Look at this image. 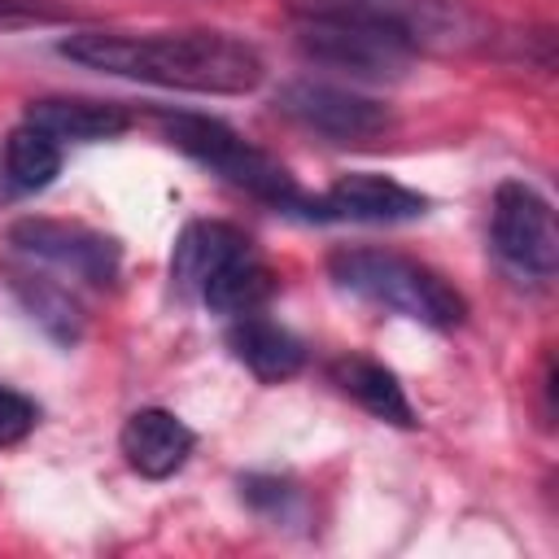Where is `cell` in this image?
<instances>
[{"mask_svg":"<svg viewBox=\"0 0 559 559\" xmlns=\"http://www.w3.org/2000/svg\"><path fill=\"white\" fill-rule=\"evenodd\" d=\"M4 170H9V183H13L17 192H39V188H48L52 175L61 170V144H57L48 131L22 122V127L9 135V144H4Z\"/></svg>","mask_w":559,"mask_h":559,"instance_id":"e0dca14e","label":"cell"},{"mask_svg":"<svg viewBox=\"0 0 559 559\" xmlns=\"http://www.w3.org/2000/svg\"><path fill=\"white\" fill-rule=\"evenodd\" d=\"M332 380L362 411H371L376 419L397 424V428L415 424V411H411V402H406V393H402V384H397V376L389 367H380L371 358H341V362H332Z\"/></svg>","mask_w":559,"mask_h":559,"instance_id":"2e32d148","label":"cell"},{"mask_svg":"<svg viewBox=\"0 0 559 559\" xmlns=\"http://www.w3.org/2000/svg\"><path fill=\"white\" fill-rule=\"evenodd\" d=\"M297 44L319 66L345 70L354 79H380V83L402 79L406 66L415 61V48H406L402 39L345 17H297Z\"/></svg>","mask_w":559,"mask_h":559,"instance_id":"5b68a950","label":"cell"},{"mask_svg":"<svg viewBox=\"0 0 559 559\" xmlns=\"http://www.w3.org/2000/svg\"><path fill=\"white\" fill-rule=\"evenodd\" d=\"M227 345H231V354H236L258 380H288V376H297V371L306 367V349H301V341H297L288 328L262 319L258 310L231 319V328H227Z\"/></svg>","mask_w":559,"mask_h":559,"instance_id":"7c38bea8","label":"cell"},{"mask_svg":"<svg viewBox=\"0 0 559 559\" xmlns=\"http://www.w3.org/2000/svg\"><path fill=\"white\" fill-rule=\"evenodd\" d=\"M428 210V201L389 179V175H371V170H358V175H341L323 201H314V214L319 218H349V223H406V218H419Z\"/></svg>","mask_w":559,"mask_h":559,"instance_id":"9c48e42d","label":"cell"},{"mask_svg":"<svg viewBox=\"0 0 559 559\" xmlns=\"http://www.w3.org/2000/svg\"><path fill=\"white\" fill-rule=\"evenodd\" d=\"M4 280L13 288V297L26 306V314L57 341V345H74L83 336V306L74 301L70 288H61L57 280L39 275L26 262H4Z\"/></svg>","mask_w":559,"mask_h":559,"instance_id":"5bb4252c","label":"cell"},{"mask_svg":"<svg viewBox=\"0 0 559 559\" xmlns=\"http://www.w3.org/2000/svg\"><path fill=\"white\" fill-rule=\"evenodd\" d=\"M332 280L384 310H397L428 328H454L467 314L463 293L441 280L432 266L393 253V249H336L328 258Z\"/></svg>","mask_w":559,"mask_h":559,"instance_id":"7a4b0ae2","label":"cell"},{"mask_svg":"<svg viewBox=\"0 0 559 559\" xmlns=\"http://www.w3.org/2000/svg\"><path fill=\"white\" fill-rule=\"evenodd\" d=\"M249 249H253V240L240 227H231V223H192V227H183V236L175 245L170 271H175V280H179L183 293L201 297L205 280L214 271H223L231 258L249 253Z\"/></svg>","mask_w":559,"mask_h":559,"instance_id":"4fadbf2b","label":"cell"},{"mask_svg":"<svg viewBox=\"0 0 559 559\" xmlns=\"http://www.w3.org/2000/svg\"><path fill=\"white\" fill-rule=\"evenodd\" d=\"M9 245L22 258H39L74 280H87L96 288L118 280V245L92 227L79 223H52V218H22L9 231Z\"/></svg>","mask_w":559,"mask_h":559,"instance_id":"ba28073f","label":"cell"},{"mask_svg":"<svg viewBox=\"0 0 559 559\" xmlns=\"http://www.w3.org/2000/svg\"><path fill=\"white\" fill-rule=\"evenodd\" d=\"M61 57L157 83V87H183V92H253L262 83V57L223 31H175V35H118V31H83L61 39Z\"/></svg>","mask_w":559,"mask_h":559,"instance_id":"6da1fadb","label":"cell"},{"mask_svg":"<svg viewBox=\"0 0 559 559\" xmlns=\"http://www.w3.org/2000/svg\"><path fill=\"white\" fill-rule=\"evenodd\" d=\"M293 13L362 22L415 52H445L476 39V17L459 0H293Z\"/></svg>","mask_w":559,"mask_h":559,"instance_id":"277c9868","label":"cell"},{"mask_svg":"<svg viewBox=\"0 0 559 559\" xmlns=\"http://www.w3.org/2000/svg\"><path fill=\"white\" fill-rule=\"evenodd\" d=\"M35 419H39V406H35L26 393L0 384V450H4V445H17V441L35 428Z\"/></svg>","mask_w":559,"mask_h":559,"instance_id":"ac0fdd59","label":"cell"},{"mask_svg":"<svg viewBox=\"0 0 559 559\" xmlns=\"http://www.w3.org/2000/svg\"><path fill=\"white\" fill-rule=\"evenodd\" d=\"M26 122L48 131L52 140H114L131 127V114L122 105L87 96H44L26 105Z\"/></svg>","mask_w":559,"mask_h":559,"instance_id":"8fae6325","label":"cell"},{"mask_svg":"<svg viewBox=\"0 0 559 559\" xmlns=\"http://www.w3.org/2000/svg\"><path fill=\"white\" fill-rule=\"evenodd\" d=\"M275 105L293 122H301V127H310V131H319V135H328L336 144H367V140L389 131V109L380 100L345 92V87H332V83L297 79V83L280 87Z\"/></svg>","mask_w":559,"mask_h":559,"instance_id":"52a82bcc","label":"cell"},{"mask_svg":"<svg viewBox=\"0 0 559 559\" xmlns=\"http://www.w3.org/2000/svg\"><path fill=\"white\" fill-rule=\"evenodd\" d=\"M122 454H127V463L140 472V476H148V480H166V476H175L183 463H188V454H192V445H197V432L179 419V415H170V411H162V406H144V411H135L127 424H122Z\"/></svg>","mask_w":559,"mask_h":559,"instance_id":"30bf717a","label":"cell"},{"mask_svg":"<svg viewBox=\"0 0 559 559\" xmlns=\"http://www.w3.org/2000/svg\"><path fill=\"white\" fill-rule=\"evenodd\" d=\"M275 293V275L271 266L258 258V249L231 258L223 271H214L201 288V301L214 310V314H227V319H240V314H253L271 301Z\"/></svg>","mask_w":559,"mask_h":559,"instance_id":"9a60e30c","label":"cell"},{"mask_svg":"<svg viewBox=\"0 0 559 559\" xmlns=\"http://www.w3.org/2000/svg\"><path fill=\"white\" fill-rule=\"evenodd\" d=\"M489 231H493V249L537 275V280H550L555 266H559V227H555V210L546 205V197H537L528 183H502L493 192V218H489Z\"/></svg>","mask_w":559,"mask_h":559,"instance_id":"8992f818","label":"cell"},{"mask_svg":"<svg viewBox=\"0 0 559 559\" xmlns=\"http://www.w3.org/2000/svg\"><path fill=\"white\" fill-rule=\"evenodd\" d=\"M166 135L175 148H183L188 157H197L201 166H210L214 175H223L231 188L275 205V210H306L314 214V201L297 188V179L258 144H249L245 135H236L227 122L205 118V114H170Z\"/></svg>","mask_w":559,"mask_h":559,"instance_id":"3957f363","label":"cell"}]
</instances>
